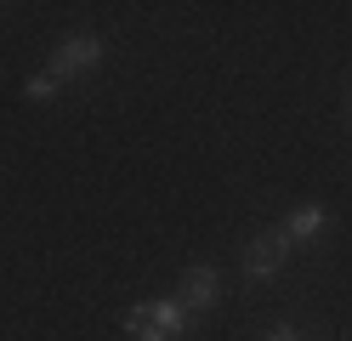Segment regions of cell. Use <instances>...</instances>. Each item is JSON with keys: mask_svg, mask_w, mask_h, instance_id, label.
<instances>
[{"mask_svg": "<svg viewBox=\"0 0 352 341\" xmlns=\"http://www.w3.org/2000/svg\"><path fill=\"white\" fill-rule=\"evenodd\" d=\"M267 341H296V330H290V324H273V330H267Z\"/></svg>", "mask_w": 352, "mask_h": 341, "instance_id": "cell-7", "label": "cell"}, {"mask_svg": "<svg viewBox=\"0 0 352 341\" xmlns=\"http://www.w3.org/2000/svg\"><path fill=\"white\" fill-rule=\"evenodd\" d=\"M57 85H63V80H57L52 68H46V74H29V85H23V91H29L34 103H46V97H57Z\"/></svg>", "mask_w": 352, "mask_h": 341, "instance_id": "cell-6", "label": "cell"}, {"mask_svg": "<svg viewBox=\"0 0 352 341\" xmlns=\"http://www.w3.org/2000/svg\"><path fill=\"white\" fill-rule=\"evenodd\" d=\"M284 256H290V239H284V227H267V234H256L250 250H245V273L250 279H267V273L284 267Z\"/></svg>", "mask_w": 352, "mask_h": 341, "instance_id": "cell-2", "label": "cell"}, {"mask_svg": "<svg viewBox=\"0 0 352 341\" xmlns=\"http://www.w3.org/2000/svg\"><path fill=\"white\" fill-rule=\"evenodd\" d=\"M188 318L193 313L182 302H137L125 313V330H131V341H182Z\"/></svg>", "mask_w": 352, "mask_h": 341, "instance_id": "cell-1", "label": "cell"}, {"mask_svg": "<svg viewBox=\"0 0 352 341\" xmlns=\"http://www.w3.org/2000/svg\"><path fill=\"white\" fill-rule=\"evenodd\" d=\"M97 63H102V40L74 34V40H63V52L52 57V74H57V80H74V74H91Z\"/></svg>", "mask_w": 352, "mask_h": 341, "instance_id": "cell-3", "label": "cell"}, {"mask_svg": "<svg viewBox=\"0 0 352 341\" xmlns=\"http://www.w3.org/2000/svg\"><path fill=\"white\" fill-rule=\"evenodd\" d=\"M216 285H222V279H216L210 267H188L182 285H176V302H182L188 313H205V307L216 302Z\"/></svg>", "mask_w": 352, "mask_h": 341, "instance_id": "cell-4", "label": "cell"}, {"mask_svg": "<svg viewBox=\"0 0 352 341\" xmlns=\"http://www.w3.org/2000/svg\"><path fill=\"white\" fill-rule=\"evenodd\" d=\"M324 227H329V211H324V205H301V211L284 222V239H318Z\"/></svg>", "mask_w": 352, "mask_h": 341, "instance_id": "cell-5", "label": "cell"}]
</instances>
